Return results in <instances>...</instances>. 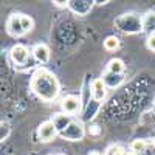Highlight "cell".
<instances>
[{
  "label": "cell",
  "mask_w": 155,
  "mask_h": 155,
  "mask_svg": "<svg viewBox=\"0 0 155 155\" xmlns=\"http://www.w3.org/2000/svg\"><path fill=\"white\" fill-rule=\"evenodd\" d=\"M30 87L34 92L37 98H41L42 101H53L59 95V81L58 78L47 68H37L33 76H31V82Z\"/></svg>",
  "instance_id": "1"
},
{
  "label": "cell",
  "mask_w": 155,
  "mask_h": 155,
  "mask_svg": "<svg viewBox=\"0 0 155 155\" xmlns=\"http://www.w3.org/2000/svg\"><path fill=\"white\" fill-rule=\"evenodd\" d=\"M115 25L121 30L123 33L127 34H135L143 31V19L138 17L137 14H123L115 20Z\"/></svg>",
  "instance_id": "2"
},
{
  "label": "cell",
  "mask_w": 155,
  "mask_h": 155,
  "mask_svg": "<svg viewBox=\"0 0 155 155\" xmlns=\"http://www.w3.org/2000/svg\"><path fill=\"white\" fill-rule=\"evenodd\" d=\"M84 135H85V127L81 121H78V120H73V123L65 129V130L59 134V137L65 138L68 141H79V140L84 138Z\"/></svg>",
  "instance_id": "3"
},
{
  "label": "cell",
  "mask_w": 155,
  "mask_h": 155,
  "mask_svg": "<svg viewBox=\"0 0 155 155\" xmlns=\"http://www.w3.org/2000/svg\"><path fill=\"white\" fill-rule=\"evenodd\" d=\"M56 135H59L58 134V129H56V126L53 124V121H51V120L44 121L41 126H39V129H37V137H39V140H41L42 143L53 141L56 138Z\"/></svg>",
  "instance_id": "4"
},
{
  "label": "cell",
  "mask_w": 155,
  "mask_h": 155,
  "mask_svg": "<svg viewBox=\"0 0 155 155\" xmlns=\"http://www.w3.org/2000/svg\"><path fill=\"white\" fill-rule=\"evenodd\" d=\"M61 109L64 113L67 115H74L81 110V98L79 96H74V95H68L62 99L61 102Z\"/></svg>",
  "instance_id": "5"
},
{
  "label": "cell",
  "mask_w": 155,
  "mask_h": 155,
  "mask_svg": "<svg viewBox=\"0 0 155 155\" xmlns=\"http://www.w3.org/2000/svg\"><path fill=\"white\" fill-rule=\"evenodd\" d=\"M9 56H11V61L14 62V64H19V65H22V64L27 62V59H28V56H30V51H28V48L25 47V45L17 44V45H14V47L11 48Z\"/></svg>",
  "instance_id": "6"
},
{
  "label": "cell",
  "mask_w": 155,
  "mask_h": 155,
  "mask_svg": "<svg viewBox=\"0 0 155 155\" xmlns=\"http://www.w3.org/2000/svg\"><path fill=\"white\" fill-rule=\"evenodd\" d=\"M22 14H12L9 19H8V23H6V30L8 33L12 36V37H20L25 34L23 28H22V20H20Z\"/></svg>",
  "instance_id": "7"
},
{
  "label": "cell",
  "mask_w": 155,
  "mask_h": 155,
  "mask_svg": "<svg viewBox=\"0 0 155 155\" xmlns=\"http://www.w3.org/2000/svg\"><path fill=\"white\" fill-rule=\"evenodd\" d=\"M31 54L39 64H47L50 61V48L45 44H36L31 50Z\"/></svg>",
  "instance_id": "8"
},
{
  "label": "cell",
  "mask_w": 155,
  "mask_h": 155,
  "mask_svg": "<svg viewBox=\"0 0 155 155\" xmlns=\"http://www.w3.org/2000/svg\"><path fill=\"white\" fill-rule=\"evenodd\" d=\"M53 124L56 126V129H58V134H61V132H64L65 129L73 123V116L71 115H67V113H56L54 116H53Z\"/></svg>",
  "instance_id": "9"
},
{
  "label": "cell",
  "mask_w": 155,
  "mask_h": 155,
  "mask_svg": "<svg viewBox=\"0 0 155 155\" xmlns=\"http://www.w3.org/2000/svg\"><path fill=\"white\" fill-rule=\"evenodd\" d=\"M106 93H107V90H106V84L104 81L101 79H95L92 82V95H93V99L95 101H102L106 98Z\"/></svg>",
  "instance_id": "10"
},
{
  "label": "cell",
  "mask_w": 155,
  "mask_h": 155,
  "mask_svg": "<svg viewBox=\"0 0 155 155\" xmlns=\"http://www.w3.org/2000/svg\"><path fill=\"white\" fill-rule=\"evenodd\" d=\"M143 31L147 33L149 36L155 34V12L153 11H149L143 17Z\"/></svg>",
  "instance_id": "11"
},
{
  "label": "cell",
  "mask_w": 155,
  "mask_h": 155,
  "mask_svg": "<svg viewBox=\"0 0 155 155\" xmlns=\"http://www.w3.org/2000/svg\"><path fill=\"white\" fill-rule=\"evenodd\" d=\"M101 79L104 81L106 87H118V85L124 81V78H123V74H115V73L106 71L104 76H102Z\"/></svg>",
  "instance_id": "12"
},
{
  "label": "cell",
  "mask_w": 155,
  "mask_h": 155,
  "mask_svg": "<svg viewBox=\"0 0 155 155\" xmlns=\"http://www.w3.org/2000/svg\"><path fill=\"white\" fill-rule=\"evenodd\" d=\"M92 3L93 2H70L68 3V8H71L74 12L78 14H87V12L92 9Z\"/></svg>",
  "instance_id": "13"
},
{
  "label": "cell",
  "mask_w": 155,
  "mask_h": 155,
  "mask_svg": "<svg viewBox=\"0 0 155 155\" xmlns=\"http://www.w3.org/2000/svg\"><path fill=\"white\" fill-rule=\"evenodd\" d=\"M124 62L121 61V59H110L109 61V64H107V71H110V73H115V74H123V71H124Z\"/></svg>",
  "instance_id": "14"
},
{
  "label": "cell",
  "mask_w": 155,
  "mask_h": 155,
  "mask_svg": "<svg viewBox=\"0 0 155 155\" xmlns=\"http://www.w3.org/2000/svg\"><path fill=\"white\" fill-rule=\"evenodd\" d=\"M104 48L107 51H115L120 48V39L115 37V36H109L106 41H104Z\"/></svg>",
  "instance_id": "15"
},
{
  "label": "cell",
  "mask_w": 155,
  "mask_h": 155,
  "mask_svg": "<svg viewBox=\"0 0 155 155\" xmlns=\"http://www.w3.org/2000/svg\"><path fill=\"white\" fill-rule=\"evenodd\" d=\"M20 20H22V28H23L25 34L30 33V31L33 30V27H34V22H33V19H31L30 16H27V14H22Z\"/></svg>",
  "instance_id": "16"
},
{
  "label": "cell",
  "mask_w": 155,
  "mask_h": 155,
  "mask_svg": "<svg viewBox=\"0 0 155 155\" xmlns=\"http://www.w3.org/2000/svg\"><path fill=\"white\" fill-rule=\"evenodd\" d=\"M146 146H147V143L144 140H135V141H132L130 149H132L134 153H138V152H143L146 149Z\"/></svg>",
  "instance_id": "17"
},
{
  "label": "cell",
  "mask_w": 155,
  "mask_h": 155,
  "mask_svg": "<svg viewBox=\"0 0 155 155\" xmlns=\"http://www.w3.org/2000/svg\"><path fill=\"white\" fill-rule=\"evenodd\" d=\"M106 155H126V149L118 146V144H115V146H110L106 152Z\"/></svg>",
  "instance_id": "18"
},
{
  "label": "cell",
  "mask_w": 155,
  "mask_h": 155,
  "mask_svg": "<svg viewBox=\"0 0 155 155\" xmlns=\"http://www.w3.org/2000/svg\"><path fill=\"white\" fill-rule=\"evenodd\" d=\"M146 47H147L150 51H155V34H153V36H147V39H146Z\"/></svg>",
  "instance_id": "19"
},
{
  "label": "cell",
  "mask_w": 155,
  "mask_h": 155,
  "mask_svg": "<svg viewBox=\"0 0 155 155\" xmlns=\"http://www.w3.org/2000/svg\"><path fill=\"white\" fill-rule=\"evenodd\" d=\"M9 134V124L8 123H2V140H5Z\"/></svg>",
  "instance_id": "20"
},
{
  "label": "cell",
  "mask_w": 155,
  "mask_h": 155,
  "mask_svg": "<svg viewBox=\"0 0 155 155\" xmlns=\"http://www.w3.org/2000/svg\"><path fill=\"white\" fill-rule=\"evenodd\" d=\"M99 132H101L99 126H92V129H88V134H90V135H98Z\"/></svg>",
  "instance_id": "21"
},
{
  "label": "cell",
  "mask_w": 155,
  "mask_h": 155,
  "mask_svg": "<svg viewBox=\"0 0 155 155\" xmlns=\"http://www.w3.org/2000/svg\"><path fill=\"white\" fill-rule=\"evenodd\" d=\"M53 3H54L56 6H59V8H67L70 2H53Z\"/></svg>",
  "instance_id": "22"
},
{
  "label": "cell",
  "mask_w": 155,
  "mask_h": 155,
  "mask_svg": "<svg viewBox=\"0 0 155 155\" xmlns=\"http://www.w3.org/2000/svg\"><path fill=\"white\" fill-rule=\"evenodd\" d=\"M88 155H102V153H99V152H96V150H95V152H90Z\"/></svg>",
  "instance_id": "23"
},
{
  "label": "cell",
  "mask_w": 155,
  "mask_h": 155,
  "mask_svg": "<svg viewBox=\"0 0 155 155\" xmlns=\"http://www.w3.org/2000/svg\"><path fill=\"white\" fill-rule=\"evenodd\" d=\"M126 155H137V153H134V152H126Z\"/></svg>",
  "instance_id": "24"
},
{
  "label": "cell",
  "mask_w": 155,
  "mask_h": 155,
  "mask_svg": "<svg viewBox=\"0 0 155 155\" xmlns=\"http://www.w3.org/2000/svg\"><path fill=\"white\" fill-rule=\"evenodd\" d=\"M153 144H155V140H153Z\"/></svg>",
  "instance_id": "25"
},
{
  "label": "cell",
  "mask_w": 155,
  "mask_h": 155,
  "mask_svg": "<svg viewBox=\"0 0 155 155\" xmlns=\"http://www.w3.org/2000/svg\"><path fill=\"white\" fill-rule=\"evenodd\" d=\"M61 155H65V153H61Z\"/></svg>",
  "instance_id": "26"
}]
</instances>
